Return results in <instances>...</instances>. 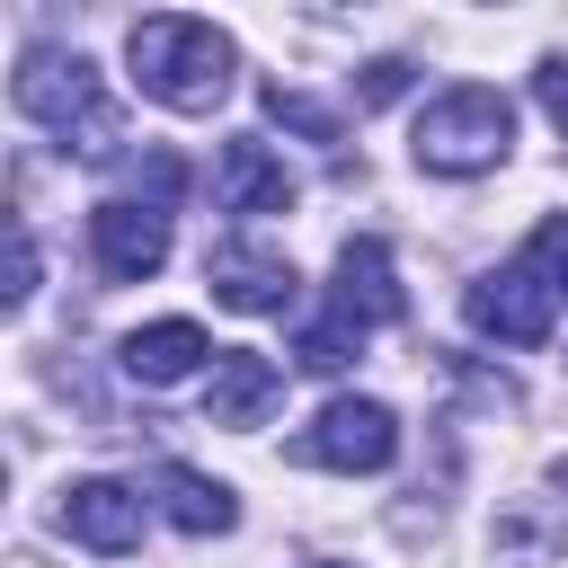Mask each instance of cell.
<instances>
[{
  "instance_id": "18",
  "label": "cell",
  "mask_w": 568,
  "mask_h": 568,
  "mask_svg": "<svg viewBox=\"0 0 568 568\" xmlns=\"http://www.w3.org/2000/svg\"><path fill=\"white\" fill-rule=\"evenodd\" d=\"M532 266H541L550 284H568V222H541V240H532Z\"/></svg>"
},
{
  "instance_id": "14",
  "label": "cell",
  "mask_w": 568,
  "mask_h": 568,
  "mask_svg": "<svg viewBox=\"0 0 568 568\" xmlns=\"http://www.w3.org/2000/svg\"><path fill=\"white\" fill-rule=\"evenodd\" d=\"M355 355H364V328H355L346 311H328V320H320V328H302V346H293V364H302V373H346Z\"/></svg>"
},
{
  "instance_id": "2",
  "label": "cell",
  "mask_w": 568,
  "mask_h": 568,
  "mask_svg": "<svg viewBox=\"0 0 568 568\" xmlns=\"http://www.w3.org/2000/svg\"><path fill=\"white\" fill-rule=\"evenodd\" d=\"M9 98H18V115H36L44 133H62V151H80V160H115V151H124V115L106 106V80H98L89 53L36 44V53L18 62Z\"/></svg>"
},
{
  "instance_id": "9",
  "label": "cell",
  "mask_w": 568,
  "mask_h": 568,
  "mask_svg": "<svg viewBox=\"0 0 568 568\" xmlns=\"http://www.w3.org/2000/svg\"><path fill=\"white\" fill-rule=\"evenodd\" d=\"M213 195H222V213H248V222H266V213H293V169L257 142V133H240V142H222V160H213Z\"/></svg>"
},
{
  "instance_id": "11",
  "label": "cell",
  "mask_w": 568,
  "mask_h": 568,
  "mask_svg": "<svg viewBox=\"0 0 568 568\" xmlns=\"http://www.w3.org/2000/svg\"><path fill=\"white\" fill-rule=\"evenodd\" d=\"M275 399H284L275 355H257V346H222V355H213V390H204V417H213V426H257Z\"/></svg>"
},
{
  "instance_id": "12",
  "label": "cell",
  "mask_w": 568,
  "mask_h": 568,
  "mask_svg": "<svg viewBox=\"0 0 568 568\" xmlns=\"http://www.w3.org/2000/svg\"><path fill=\"white\" fill-rule=\"evenodd\" d=\"M204 355H213V346H204L195 320H151V328L124 337V373H133V382H186Z\"/></svg>"
},
{
  "instance_id": "19",
  "label": "cell",
  "mask_w": 568,
  "mask_h": 568,
  "mask_svg": "<svg viewBox=\"0 0 568 568\" xmlns=\"http://www.w3.org/2000/svg\"><path fill=\"white\" fill-rule=\"evenodd\" d=\"M532 89H541V106L559 115V133H568V53H550L541 71H532Z\"/></svg>"
},
{
  "instance_id": "15",
  "label": "cell",
  "mask_w": 568,
  "mask_h": 568,
  "mask_svg": "<svg viewBox=\"0 0 568 568\" xmlns=\"http://www.w3.org/2000/svg\"><path fill=\"white\" fill-rule=\"evenodd\" d=\"M266 115L293 124V133H311V142H337V106H320V98H302V89H284V80H266Z\"/></svg>"
},
{
  "instance_id": "1",
  "label": "cell",
  "mask_w": 568,
  "mask_h": 568,
  "mask_svg": "<svg viewBox=\"0 0 568 568\" xmlns=\"http://www.w3.org/2000/svg\"><path fill=\"white\" fill-rule=\"evenodd\" d=\"M124 53H133L142 98H160V106H178V115H213V106L231 98V62H240L213 18H178V9L142 18Z\"/></svg>"
},
{
  "instance_id": "13",
  "label": "cell",
  "mask_w": 568,
  "mask_h": 568,
  "mask_svg": "<svg viewBox=\"0 0 568 568\" xmlns=\"http://www.w3.org/2000/svg\"><path fill=\"white\" fill-rule=\"evenodd\" d=\"M160 515H169L178 532H231V524H240V497H231L222 479L169 462V470H160Z\"/></svg>"
},
{
  "instance_id": "10",
  "label": "cell",
  "mask_w": 568,
  "mask_h": 568,
  "mask_svg": "<svg viewBox=\"0 0 568 568\" xmlns=\"http://www.w3.org/2000/svg\"><path fill=\"white\" fill-rule=\"evenodd\" d=\"M337 311H346L355 328H390V320L408 311L399 266H390L382 240H346V248H337Z\"/></svg>"
},
{
  "instance_id": "4",
  "label": "cell",
  "mask_w": 568,
  "mask_h": 568,
  "mask_svg": "<svg viewBox=\"0 0 568 568\" xmlns=\"http://www.w3.org/2000/svg\"><path fill=\"white\" fill-rule=\"evenodd\" d=\"M550 320H559V284H550L532 257H524V266H497V275L470 284V328L497 337V346H541Z\"/></svg>"
},
{
  "instance_id": "17",
  "label": "cell",
  "mask_w": 568,
  "mask_h": 568,
  "mask_svg": "<svg viewBox=\"0 0 568 568\" xmlns=\"http://www.w3.org/2000/svg\"><path fill=\"white\" fill-rule=\"evenodd\" d=\"M36 293V240H27V222H9V302H27Z\"/></svg>"
},
{
  "instance_id": "16",
  "label": "cell",
  "mask_w": 568,
  "mask_h": 568,
  "mask_svg": "<svg viewBox=\"0 0 568 568\" xmlns=\"http://www.w3.org/2000/svg\"><path fill=\"white\" fill-rule=\"evenodd\" d=\"M408 80H417V71H408L399 53H382V62H364V71H355V106H390Z\"/></svg>"
},
{
  "instance_id": "8",
  "label": "cell",
  "mask_w": 568,
  "mask_h": 568,
  "mask_svg": "<svg viewBox=\"0 0 568 568\" xmlns=\"http://www.w3.org/2000/svg\"><path fill=\"white\" fill-rule=\"evenodd\" d=\"M142 488H124V479H71L62 488V532L80 541V550H98V559H124L133 541H142Z\"/></svg>"
},
{
  "instance_id": "7",
  "label": "cell",
  "mask_w": 568,
  "mask_h": 568,
  "mask_svg": "<svg viewBox=\"0 0 568 568\" xmlns=\"http://www.w3.org/2000/svg\"><path fill=\"white\" fill-rule=\"evenodd\" d=\"M204 284H213L222 311H248V320L293 311V257H275V248H257V240H222V248L204 257Z\"/></svg>"
},
{
  "instance_id": "3",
  "label": "cell",
  "mask_w": 568,
  "mask_h": 568,
  "mask_svg": "<svg viewBox=\"0 0 568 568\" xmlns=\"http://www.w3.org/2000/svg\"><path fill=\"white\" fill-rule=\"evenodd\" d=\"M408 151H417V169H435V178H479V169H497V160L515 151V106H506V89L462 80V89L426 98Z\"/></svg>"
},
{
  "instance_id": "5",
  "label": "cell",
  "mask_w": 568,
  "mask_h": 568,
  "mask_svg": "<svg viewBox=\"0 0 568 568\" xmlns=\"http://www.w3.org/2000/svg\"><path fill=\"white\" fill-rule=\"evenodd\" d=\"M293 453L320 462V470H390V453H399V417H390L382 399H328V408L302 426Z\"/></svg>"
},
{
  "instance_id": "6",
  "label": "cell",
  "mask_w": 568,
  "mask_h": 568,
  "mask_svg": "<svg viewBox=\"0 0 568 568\" xmlns=\"http://www.w3.org/2000/svg\"><path fill=\"white\" fill-rule=\"evenodd\" d=\"M89 248H98V275L106 284H151L169 266V213L160 204H133V195H106L89 213Z\"/></svg>"
}]
</instances>
